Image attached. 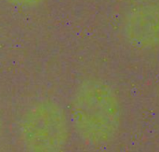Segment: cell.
Here are the masks:
<instances>
[{
	"instance_id": "5",
	"label": "cell",
	"mask_w": 159,
	"mask_h": 152,
	"mask_svg": "<svg viewBox=\"0 0 159 152\" xmlns=\"http://www.w3.org/2000/svg\"><path fill=\"white\" fill-rule=\"evenodd\" d=\"M3 134H4V123H3L2 117L0 115V139L3 137Z\"/></svg>"
},
{
	"instance_id": "1",
	"label": "cell",
	"mask_w": 159,
	"mask_h": 152,
	"mask_svg": "<svg viewBox=\"0 0 159 152\" xmlns=\"http://www.w3.org/2000/svg\"><path fill=\"white\" fill-rule=\"evenodd\" d=\"M120 98L108 82L90 78L75 89L70 102V121L86 145L95 148L113 143L122 127Z\"/></svg>"
},
{
	"instance_id": "4",
	"label": "cell",
	"mask_w": 159,
	"mask_h": 152,
	"mask_svg": "<svg viewBox=\"0 0 159 152\" xmlns=\"http://www.w3.org/2000/svg\"><path fill=\"white\" fill-rule=\"evenodd\" d=\"M5 1H7V3L13 6L32 8V7H35L42 5L46 0H5Z\"/></svg>"
},
{
	"instance_id": "3",
	"label": "cell",
	"mask_w": 159,
	"mask_h": 152,
	"mask_svg": "<svg viewBox=\"0 0 159 152\" xmlns=\"http://www.w3.org/2000/svg\"><path fill=\"white\" fill-rule=\"evenodd\" d=\"M121 33L125 42L138 51L159 46V3H148L130 10L123 19Z\"/></svg>"
},
{
	"instance_id": "2",
	"label": "cell",
	"mask_w": 159,
	"mask_h": 152,
	"mask_svg": "<svg viewBox=\"0 0 159 152\" xmlns=\"http://www.w3.org/2000/svg\"><path fill=\"white\" fill-rule=\"evenodd\" d=\"M69 136L66 112L54 99L35 100L20 116L19 138L25 152H63Z\"/></svg>"
},
{
	"instance_id": "6",
	"label": "cell",
	"mask_w": 159,
	"mask_h": 152,
	"mask_svg": "<svg viewBox=\"0 0 159 152\" xmlns=\"http://www.w3.org/2000/svg\"><path fill=\"white\" fill-rule=\"evenodd\" d=\"M142 2L143 4H148V3H159V0H137Z\"/></svg>"
}]
</instances>
